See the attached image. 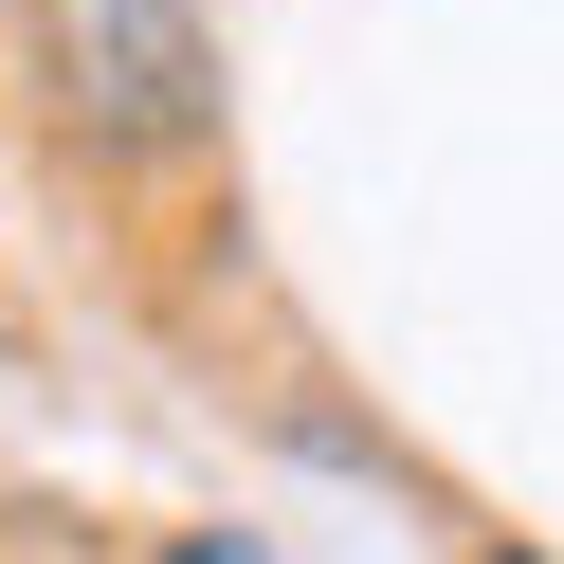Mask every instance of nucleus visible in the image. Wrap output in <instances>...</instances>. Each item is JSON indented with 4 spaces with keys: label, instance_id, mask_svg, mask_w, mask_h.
<instances>
[{
    "label": "nucleus",
    "instance_id": "nucleus-1",
    "mask_svg": "<svg viewBox=\"0 0 564 564\" xmlns=\"http://www.w3.org/2000/svg\"><path fill=\"white\" fill-rule=\"evenodd\" d=\"M37 37V110L91 164H183L219 128V19L200 0H19Z\"/></svg>",
    "mask_w": 564,
    "mask_h": 564
},
{
    "label": "nucleus",
    "instance_id": "nucleus-2",
    "mask_svg": "<svg viewBox=\"0 0 564 564\" xmlns=\"http://www.w3.org/2000/svg\"><path fill=\"white\" fill-rule=\"evenodd\" d=\"M164 564H273V546H256V528H183Z\"/></svg>",
    "mask_w": 564,
    "mask_h": 564
},
{
    "label": "nucleus",
    "instance_id": "nucleus-3",
    "mask_svg": "<svg viewBox=\"0 0 564 564\" xmlns=\"http://www.w3.org/2000/svg\"><path fill=\"white\" fill-rule=\"evenodd\" d=\"M491 564H528V546H491Z\"/></svg>",
    "mask_w": 564,
    "mask_h": 564
}]
</instances>
